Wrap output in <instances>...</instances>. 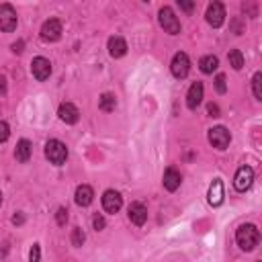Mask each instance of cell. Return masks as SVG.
Returning a JSON list of instances; mask_svg holds the SVG:
<instances>
[{"label": "cell", "instance_id": "cell-1", "mask_svg": "<svg viewBox=\"0 0 262 262\" xmlns=\"http://www.w3.org/2000/svg\"><path fill=\"white\" fill-rule=\"evenodd\" d=\"M235 242H237V246L244 252H252L260 244V231H258V227L252 225V223L239 225L237 231H235Z\"/></svg>", "mask_w": 262, "mask_h": 262}, {"label": "cell", "instance_id": "cell-2", "mask_svg": "<svg viewBox=\"0 0 262 262\" xmlns=\"http://www.w3.org/2000/svg\"><path fill=\"white\" fill-rule=\"evenodd\" d=\"M45 158L55 164V166H61L66 160H68V147L66 143H61L59 139H49L45 143Z\"/></svg>", "mask_w": 262, "mask_h": 262}, {"label": "cell", "instance_id": "cell-3", "mask_svg": "<svg viewBox=\"0 0 262 262\" xmlns=\"http://www.w3.org/2000/svg\"><path fill=\"white\" fill-rule=\"evenodd\" d=\"M158 20H160V27H162L168 35H178V33H180V20H178V16L174 14V10H172L170 6H162V8H160Z\"/></svg>", "mask_w": 262, "mask_h": 262}, {"label": "cell", "instance_id": "cell-4", "mask_svg": "<svg viewBox=\"0 0 262 262\" xmlns=\"http://www.w3.org/2000/svg\"><path fill=\"white\" fill-rule=\"evenodd\" d=\"M16 23H18V16H16V10L12 4L4 2L0 4V31L2 33H10L16 29Z\"/></svg>", "mask_w": 262, "mask_h": 262}, {"label": "cell", "instance_id": "cell-5", "mask_svg": "<svg viewBox=\"0 0 262 262\" xmlns=\"http://www.w3.org/2000/svg\"><path fill=\"white\" fill-rule=\"evenodd\" d=\"M170 72H172V76L178 78V80H182V78L188 76V72H190V59H188V55H186L184 51L174 53V57H172V61H170Z\"/></svg>", "mask_w": 262, "mask_h": 262}, {"label": "cell", "instance_id": "cell-6", "mask_svg": "<svg viewBox=\"0 0 262 262\" xmlns=\"http://www.w3.org/2000/svg\"><path fill=\"white\" fill-rule=\"evenodd\" d=\"M231 141V133L223 127V125H217V127H211L209 129V143L217 149H225Z\"/></svg>", "mask_w": 262, "mask_h": 262}, {"label": "cell", "instance_id": "cell-7", "mask_svg": "<svg viewBox=\"0 0 262 262\" xmlns=\"http://www.w3.org/2000/svg\"><path fill=\"white\" fill-rule=\"evenodd\" d=\"M205 18H207V23H209L213 29H219V27L225 23V6H223L221 2H211V4L207 6Z\"/></svg>", "mask_w": 262, "mask_h": 262}, {"label": "cell", "instance_id": "cell-8", "mask_svg": "<svg viewBox=\"0 0 262 262\" xmlns=\"http://www.w3.org/2000/svg\"><path fill=\"white\" fill-rule=\"evenodd\" d=\"M252 182H254V170H252L250 166H242V168H237L235 178H233V186H235V190H237V192H246V190L252 186Z\"/></svg>", "mask_w": 262, "mask_h": 262}, {"label": "cell", "instance_id": "cell-9", "mask_svg": "<svg viewBox=\"0 0 262 262\" xmlns=\"http://www.w3.org/2000/svg\"><path fill=\"white\" fill-rule=\"evenodd\" d=\"M59 37H61V23H59L57 18L45 20L43 27H41V39H43L45 43H53V41H57Z\"/></svg>", "mask_w": 262, "mask_h": 262}, {"label": "cell", "instance_id": "cell-10", "mask_svg": "<svg viewBox=\"0 0 262 262\" xmlns=\"http://www.w3.org/2000/svg\"><path fill=\"white\" fill-rule=\"evenodd\" d=\"M31 74L39 80V82H43V80H47L49 76H51V61L47 59V57H33V61H31Z\"/></svg>", "mask_w": 262, "mask_h": 262}, {"label": "cell", "instance_id": "cell-11", "mask_svg": "<svg viewBox=\"0 0 262 262\" xmlns=\"http://www.w3.org/2000/svg\"><path fill=\"white\" fill-rule=\"evenodd\" d=\"M123 207V196L117 192V190H113V188H108V190H104L102 192V209L106 211V213H119V209Z\"/></svg>", "mask_w": 262, "mask_h": 262}, {"label": "cell", "instance_id": "cell-12", "mask_svg": "<svg viewBox=\"0 0 262 262\" xmlns=\"http://www.w3.org/2000/svg\"><path fill=\"white\" fill-rule=\"evenodd\" d=\"M127 215H129V221H131L133 225L141 227V225L147 221V207H145L143 203L135 201V203H131V205H129V209H127Z\"/></svg>", "mask_w": 262, "mask_h": 262}, {"label": "cell", "instance_id": "cell-13", "mask_svg": "<svg viewBox=\"0 0 262 262\" xmlns=\"http://www.w3.org/2000/svg\"><path fill=\"white\" fill-rule=\"evenodd\" d=\"M57 115H59V119H61L66 125H76V123L80 121V111H78V106L72 104V102H63V104H59Z\"/></svg>", "mask_w": 262, "mask_h": 262}, {"label": "cell", "instance_id": "cell-14", "mask_svg": "<svg viewBox=\"0 0 262 262\" xmlns=\"http://www.w3.org/2000/svg\"><path fill=\"white\" fill-rule=\"evenodd\" d=\"M203 92H205L203 82H192V84H190V88H188V92H186V106H188L190 111H194V108L203 102Z\"/></svg>", "mask_w": 262, "mask_h": 262}, {"label": "cell", "instance_id": "cell-15", "mask_svg": "<svg viewBox=\"0 0 262 262\" xmlns=\"http://www.w3.org/2000/svg\"><path fill=\"white\" fill-rule=\"evenodd\" d=\"M162 182H164V188L166 190H170V192H174V190H178L180 188V182H182V176H180V172L176 170V168H166V172H164V178H162Z\"/></svg>", "mask_w": 262, "mask_h": 262}, {"label": "cell", "instance_id": "cell-16", "mask_svg": "<svg viewBox=\"0 0 262 262\" xmlns=\"http://www.w3.org/2000/svg\"><path fill=\"white\" fill-rule=\"evenodd\" d=\"M74 201H76L78 207H88V205L94 201V190H92V186H88V184H80V186L76 188Z\"/></svg>", "mask_w": 262, "mask_h": 262}, {"label": "cell", "instance_id": "cell-17", "mask_svg": "<svg viewBox=\"0 0 262 262\" xmlns=\"http://www.w3.org/2000/svg\"><path fill=\"white\" fill-rule=\"evenodd\" d=\"M106 47H108L111 57H123L127 53V41L123 37H111Z\"/></svg>", "mask_w": 262, "mask_h": 262}, {"label": "cell", "instance_id": "cell-18", "mask_svg": "<svg viewBox=\"0 0 262 262\" xmlns=\"http://www.w3.org/2000/svg\"><path fill=\"white\" fill-rule=\"evenodd\" d=\"M31 151H33L31 141H29V139H20V141L16 143V147H14V158H16V162H20V164L29 162Z\"/></svg>", "mask_w": 262, "mask_h": 262}, {"label": "cell", "instance_id": "cell-19", "mask_svg": "<svg viewBox=\"0 0 262 262\" xmlns=\"http://www.w3.org/2000/svg\"><path fill=\"white\" fill-rule=\"evenodd\" d=\"M221 203H223V184H221L219 178H215L213 184H211V188H209V205L219 207Z\"/></svg>", "mask_w": 262, "mask_h": 262}, {"label": "cell", "instance_id": "cell-20", "mask_svg": "<svg viewBox=\"0 0 262 262\" xmlns=\"http://www.w3.org/2000/svg\"><path fill=\"white\" fill-rule=\"evenodd\" d=\"M199 66H201V72L203 74H213L219 68V59L215 55H205V57H201Z\"/></svg>", "mask_w": 262, "mask_h": 262}, {"label": "cell", "instance_id": "cell-21", "mask_svg": "<svg viewBox=\"0 0 262 262\" xmlns=\"http://www.w3.org/2000/svg\"><path fill=\"white\" fill-rule=\"evenodd\" d=\"M115 106H117V98H115V94L104 92V94L98 98V108H100V111L111 113V111H115Z\"/></svg>", "mask_w": 262, "mask_h": 262}, {"label": "cell", "instance_id": "cell-22", "mask_svg": "<svg viewBox=\"0 0 262 262\" xmlns=\"http://www.w3.org/2000/svg\"><path fill=\"white\" fill-rule=\"evenodd\" d=\"M227 59H229V66H231L233 70H242V68H244V55H242L239 49H229Z\"/></svg>", "mask_w": 262, "mask_h": 262}, {"label": "cell", "instance_id": "cell-23", "mask_svg": "<svg viewBox=\"0 0 262 262\" xmlns=\"http://www.w3.org/2000/svg\"><path fill=\"white\" fill-rule=\"evenodd\" d=\"M252 90H254V96L258 100H262V74L260 72H256L252 76Z\"/></svg>", "mask_w": 262, "mask_h": 262}, {"label": "cell", "instance_id": "cell-24", "mask_svg": "<svg viewBox=\"0 0 262 262\" xmlns=\"http://www.w3.org/2000/svg\"><path fill=\"white\" fill-rule=\"evenodd\" d=\"M84 239H86V233L82 231V227H74V229H72V246L80 248V246L84 244Z\"/></svg>", "mask_w": 262, "mask_h": 262}, {"label": "cell", "instance_id": "cell-25", "mask_svg": "<svg viewBox=\"0 0 262 262\" xmlns=\"http://www.w3.org/2000/svg\"><path fill=\"white\" fill-rule=\"evenodd\" d=\"M215 90L219 94H225L227 92V84H225V76L223 74H217V78H215Z\"/></svg>", "mask_w": 262, "mask_h": 262}, {"label": "cell", "instance_id": "cell-26", "mask_svg": "<svg viewBox=\"0 0 262 262\" xmlns=\"http://www.w3.org/2000/svg\"><path fill=\"white\" fill-rule=\"evenodd\" d=\"M55 221H57L59 227L66 225V221H68V209H66V207H59V209H57V213H55Z\"/></svg>", "mask_w": 262, "mask_h": 262}, {"label": "cell", "instance_id": "cell-27", "mask_svg": "<svg viewBox=\"0 0 262 262\" xmlns=\"http://www.w3.org/2000/svg\"><path fill=\"white\" fill-rule=\"evenodd\" d=\"M39 260H41V248H39V244H33V248L29 252V262H39Z\"/></svg>", "mask_w": 262, "mask_h": 262}, {"label": "cell", "instance_id": "cell-28", "mask_svg": "<svg viewBox=\"0 0 262 262\" xmlns=\"http://www.w3.org/2000/svg\"><path fill=\"white\" fill-rule=\"evenodd\" d=\"M10 137V127L6 121H0V143H4Z\"/></svg>", "mask_w": 262, "mask_h": 262}, {"label": "cell", "instance_id": "cell-29", "mask_svg": "<svg viewBox=\"0 0 262 262\" xmlns=\"http://www.w3.org/2000/svg\"><path fill=\"white\" fill-rule=\"evenodd\" d=\"M92 225H94V229H96V231H100V229H104L106 221H104V217H102L100 213H96V215L92 217Z\"/></svg>", "mask_w": 262, "mask_h": 262}, {"label": "cell", "instance_id": "cell-30", "mask_svg": "<svg viewBox=\"0 0 262 262\" xmlns=\"http://www.w3.org/2000/svg\"><path fill=\"white\" fill-rule=\"evenodd\" d=\"M178 6L184 10V12H190L194 8V2H188V0H178Z\"/></svg>", "mask_w": 262, "mask_h": 262}, {"label": "cell", "instance_id": "cell-31", "mask_svg": "<svg viewBox=\"0 0 262 262\" xmlns=\"http://www.w3.org/2000/svg\"><path fill=\"white\" fill-rule=\"evenodd\" d=\"M207 113H209L211 117H219V106L213 104V102H209V104H207Z\"/></svg>", "mask_w": 262, "mask_h": 262}, {"label": "cell", "instance_id": "cell-32", "mask_svg": "<svg viewBox=\"0 0 262 262\" xmlns=\"http://www.w3.org/2000/svg\"><path fill=\"white\" fill-rule=\"evenodd\" d=\"M23 47H25V41H16V43H12V51H14V53H23Z\"/></svg>", "mask_w": 262, "mask_h": 262}, {"label": "cell", "instance_id": "cell-33", "mask_svg": "<svg viewBox=\"0 0 262 262\" xmlns=\"http://www.w3.org/2000/svg\"><path fill=\"white\" fill-rule=\"evenodd\" d=\"M6 94V78L0 74V96H4Z\"/></svg>", "mask_w": 262, "mask_h": 262}, {"label": "cell", "instance_id": "cell-34", "mask_svg": "<svg viewBox=\"0 0 262 262\" xmlns=\"http://www.w3.org/2000/svg\"><path fill=\"white\" fill-rule=\"evenodd\" d=\"M23 221H25L23 215H14V217H12V223H23Z\"/></svg>", "mask_w": 262, "mask_h": 262}, {"label": "cell", "instance_id": "cell-35", "mask_svg": "<svg viewBox=\"0 0 262 262\" xmlns=\"http://www.w3.org/2000/svg\"><path fill=\"white\" fill-rule=\"evenodd\" d=\"M0 205H2V192H0Z\"/></svg>", "mask_w": 262, "mask_h": 262}, {"label": "cell", "instance_id": "cell-36", "mask_svg": "<svg viewBox=\"0 0 262 262\" xmlns=\"http://www.w3.org/2000/svg\"><path fill=\"white\" fill-rule=\"evenodd\" d=\"M258 262H260V260H258Z\"/></svg>", "mask_w": 262, "mask_h": 262}]
</instances>
